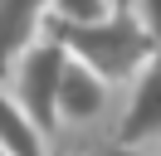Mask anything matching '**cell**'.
<instances>
[{"label":"cell","mask_w":161,"mask_h":156,"mask_svg":"<svg viewBox=\"0 0 161 156\" xmlns=\"http://www.w3.org/2000/svg\"><path fill=\"white\" fill-rule=\"evenodd\" d=\"M44 39H54L73 64L98 73L108 88L117 78H137L147 68V58L156 54V44L137 25L127 0H117L108 10V20H98V25H59V20H44Z\"/></svg>","instance_id":"1"},{"label":"cell","mask_w":161,"mask_h":156,"mask_svg":"<svg viewBox=\"0 0 161 156\" xmlns=\"http://www.w3.org/2000/svg\"><path fill=\"white\" fill-rule=\"evenodd\" d=\"M64 54L54 39H39L34 49H25L20 64L10 68V98L20 103V112L39 127L44 136L59 127V78H64Z\"/></svg>","instance_id":"2"},{"label":"cell","mask_w":161,"mask_h":156,"mask_svg":"<svg viewBox=\"0 0 161 156\" xmlns=\"http://www.w3.org/2000/svg\"><path fill=\"white\" fill-rule=\"evenodd\" d=\"M161 136V54L147 58L137 78H132V98L117 127V146H147Z\"/></svg>","instance_id":"3"},{"label":"cell","mask_w":161,"mask_h":156,"mask_svg":"<svg viewBox=\"0 0 161 156\" xmlns=\"http://www.w3.org/2000/svg\"><path fill=\"white\" fill-rule=\"evenodd\" d=\"M49 0H0V78H10L25 49L44 39Z\"/></svg>","instance_id":"4"},{"label":"cell","mask_w":161,"mask_h":156,"mask_svg":"<svg viewBox=\"0 0 161 156\" xmlns=\"http://www.w3.org/2000/svg\"><path fill=\"white\" fill-rule=\"evenodd\" d=\"M103 107H108V83L69 58L59 78V122H93Z\"/></svg>","instance_id":"5"},{"label":"cell","mask_w":161,"mask_h":156,"mask_svg":"<svg viewBox=\"0 0 161 156\" xmlns=\"http://www.w3.org/2000/svg\"><path fill=\"white\" fill-rule=\"evenodd\" d=\"M0 151L5 156H49V136L20 112L10 88L0 83Z\"/></svg>","instance_id":"6"},{"label":"cell","mask_w":161,"mask_h":156,"mask_svg":"<svg viewBox=\"0 0 161 156\" xmlns=\"http://www.w3.org/2000/svg\"><path fill=\"white\" fill-rule=\"evenodd\" d=\"M108 0H49V20H59V25H98V20H108Z\"/></svg>","instance_id":"7"},{"label":"cell","mask_w":161,"mask_h":156,"mask_svg":"<svg viewBox=\"0 0 161 156\" xmlns=\"http://www.w3.org/2000/svg\"><path fill=\"white\" fill-rule=\"evenodd\" d=\"M127 5L137 15V25L147 29V39L156 44V54H161V0H127Z\"/></svg>","instance_id":"8"},{"label":"cell","mask_w":161,"mask_h":156,"mask_svg":"<svg viewBox=\"0 0 161 156\" xmlns=\"http://www.w3.org/2000/svg\"><path fill=\"white\" fill-rule=\"evenodd\" d=\"M98 156H142V151H137V146H117V142H112L108 151H98Z\"/></svg>","instance_id":"9"},{"label":"cell","mask_w":161,"mask_h":156,"mask_svg":"<svg viewBox=\"0 0 161 156\" xmlns=\"http://www.w3.org/2000/svg\"><path fill=\"white\" fill-rule=\"evenodd\" d=\"M0 156H5V151H0Z\"/></svg>","instance_id":"10"},{"label":"cell","mask_w":161,"mask_h":156,"mask_svg":"<svg viewBox=\"0 0 161 156\" xmlns=\"http://www.w3.org/2000/svg\"><path fill=\"white\" fill-rule=\"evenodd\" d=\"M156 156H161V151H156Z\"/></svg>","instance_id":"11"}]
</instances>
